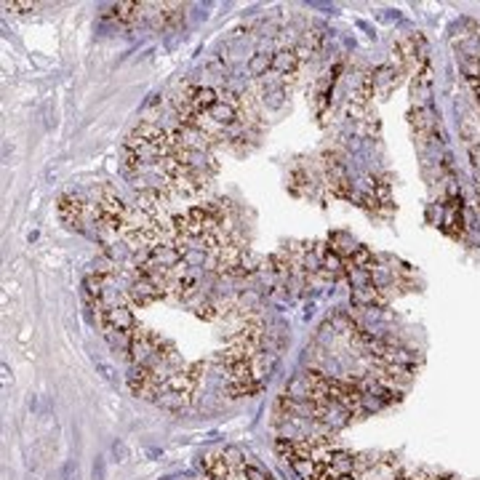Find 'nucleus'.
Listing matches in <instances>:
<instances>
[{"label": "nucleus", "mask_w": 480, "mask_h": 480, "mask_svg": "<svg viewBox=\"0 0 480 480\" xmlns=\"http://www.w3.org/2000/svg\"><path fill=\"white\" fill-rule=\"evenodd\" d=\"M97 320H99L101 331H123V334H131V331L137 328V318H134V312H131L128 304L110 307V310L99 312Z\"/></svg>", "instance_id": "obj_1"}, {"label": "nucleus", "mask_w": 480, "mask_h": 480, "mask_svg": "<svg viewBox=\"0 0 480 480\" xmlns=\"http://www.w3.org/2000/svg\"><path fill=\"white\" fill-rule=\"evenodd\" d=\"M128 301L131 304H137V307H147V304H152V301L163 299L168 291L166 288H160L158 283H152L150 278H144V275H137V280L128 286Z\"/></svg>", "instance_id": "obj_2"}, {"label": "nucleus", "mask_w": 480, "mask_h": 480, "mask_svg": "<svg viewBox=\"0 0 480 480\" xmlns=\"http://www.w3.org/2000/svg\"><path fill=\"white\" fill-rule=\"evenodd\" d=\"M86 206H88V203H83L75 192H64V195H59V200H57L61 221L70 224V227H80V221L86 217Z\"/></svg>", "instance_id": "obj_3"}, {"label": "nucleus", "mask_w": 480, "mask_h": 480, "mask_svg": "<svg viewBox=\"0 0 480 480\" xmlns=\"http://www.w3.org/2000/svg\"><path fill=\"white\" fill-rule=\"evenodd\" d=\"M297 67H299V54L297 48H280L272 54V72L278 78H291L297 75Z\"/></svg>", "instance_id": "obj_4"}, {"label": "nucleus", "mask_w": 480, "mask_h": 480, "mask_svg": "<svg viewBox=\"0 0 480 480\" xmlns=\"http://www.w3.org/2000/svg\"><path fill=\"white\" fill-rule=\"evenodd\" d=\"M400 75H403V70H400V67H395L392 61H390V64H381V67H377V70H374V86H377V91H381V94H390L392 88H398Z\"/></svg>", "instance_id": "obj_5"}, {"label": "nucleus", "mask_w": 480, "mask_h": 480, "mask_svg": "<svg viewBox=\"0 0 480 480\" xmlns=\"http://www.w3.org/2000/svg\"><path fill=\"white\" fill-rule=\"evenodd\" d=\"M217 101H219V91L217 88H211V86H195V91H192V110L195 112L206 115Z\"/></svg>", "instance_id": "obj_6"}, {"label": "nucleus", "mask_w": 480, "mask_h": 480, "mask_svg": "<svg viewBox=\"0 0 480 480\" xmlns=\"http://www.w3.org/2000/svg\"><path fill=\"white\" fill-rule=\"evenodd\" d=\"M208 118L214 120L219 128H224V126H232L235 120H238V107H232V104H224V101H217L208 112H206Z\"/></svg>", "instance_id": "obj_7"}, {"label": "nucleus", "mask_w": 480, "mask_h": 480, "mask_svg": "<svg viewBox=\"0 0 480 480\" xmlns=\"http://www.w3.org/2000/svg\"><path fill=\"white\" fill-rule=\"evenodd\" d=\"M328 248L334 251V254H339L341 259L347 261L352 257V251L358 248V243L350 238L347 232H331V238H328Z\"/></svg>", "instance_id": "obj_8"}, {"label": "nucleus", "mask_w": 480, "mask_h": 480, "mask_svg": "<svg viewBox=\"0 0 480 480\" xmlns=\"http://www.w3.org/2000/svg\"><path fill=\"white\" fill-rule=\"evenodd\" d=\"M144 8H147L144 3H134V0H128V3H118V6H115V19L131 24V21H137L144 17Z\"/></svg>", "instance_id": "obj_9"}, {"label": "nucleus", "mask_w": 480, "mask_h": 480, "mask_svg": "<svg viewBox=\"0 0 480 480\" xmlns=\"http://www.w3.org/2000/svg\"><path fill=\"white\" fill-rule=\"evenodd\" d=\"M248 72L254 75V78H264L267 72H272V54H254L251 59H248Z\"/></svg>", "instance_id": "obj_10"}, {"label": "nucleus", "mask_w": 480, "mask_h": 480, "mask_svg": "<svg viewBox=\"0 0 480 480\" xmlns=\"http://www.w3.org/2000/svg\"><path fill=\"white\" fill-rule=\"evenodd\" d=\"M240 470L246 472V478H248V480H270L267 475H264V472H261V470H257V467H251V464H243Z\"/></svg>", "instance_id": "obj_11"}, {"label": "nucleus", "mask_w": 480, "mask_h": 480, "mask_svg": "<svg viewBox=\"0 0 480 480\" xmlns=\"http://www.w3.org/2000/svg\"><path fill=\"white\" fill-rule=\"evenodd\" d=\"M6 8H8V11H17V14H21V11H32V8H35V3H30V0H21V3H17V0H14V3H6Z\"/></svg>", "instance_id": "obj_12"}, {"label": "nucleus", "mask_w": 480, "mask_h": 480, "mask_svg": "<svg viewBox=\"0 0 480 480\" xmlns=\"http://www.w3.org/2000/svg\"><path fill=\"white\" fill-rule=\"evenodd\" d=\"M470 88L475 91V97H478V101H480V80H472V83H470Z\"/></svg>", "instance_id": "obj_13"}]
</instances>
